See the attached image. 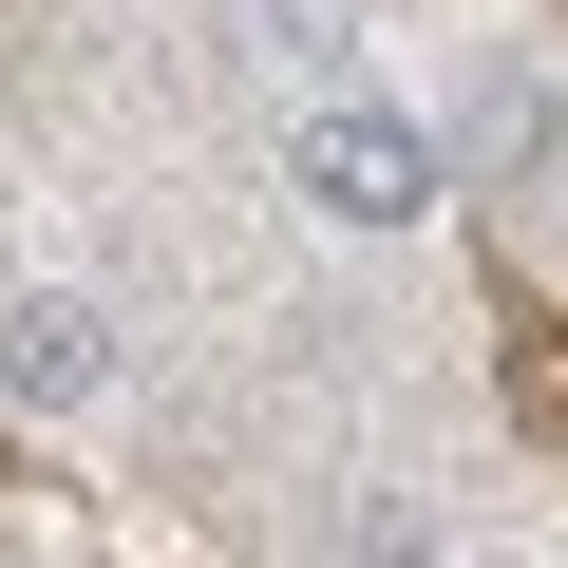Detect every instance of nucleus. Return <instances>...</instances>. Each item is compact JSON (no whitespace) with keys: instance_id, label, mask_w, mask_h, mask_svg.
Instances as JSON below:
<instances>
[{"instance_id":"nucleus-2","label":"nucleus","mask_w":568,"mask_h":568,"mask_svg":"<svg viewBox=\"0 0 568 568\" xmlns=\"http://www.w3.org/2000/svg\"><path fill=\"white\" fill-rule=\"evenodd\" d=\"M0 398L20 417H95L114 398V304L95 284H20V304H0Z\"/></svg>"},{"instance_id":"nucleus-1","label":"nucleus","mask_w":568,"mask_h":568,"mask_svg":"<svg viewBox=\"0 0 568 568\" xmlns=\"http://www.w3.org/2000/svg\"><path fill=\"white\" fill-rule=\"evenodd\" d=\"M284 190H304L323 227H417L436 209V133L379 114V95H304L284 114Z\"/></svg>"},{"instance_id":"nucleus-3","label":"nucleus","mask_w":568,"mask_h":568,"mask_svg":"<svg viewBox=\"0 0 568 568\" xmlns=\"http://www.w3.org/2000/svg\"><path fill=\"white\" fill-rule=\"evenodd\" d=\"M530 152H549V95H530V77H511V95H474V171H530Z\"/></svg>"}]
</instances>
